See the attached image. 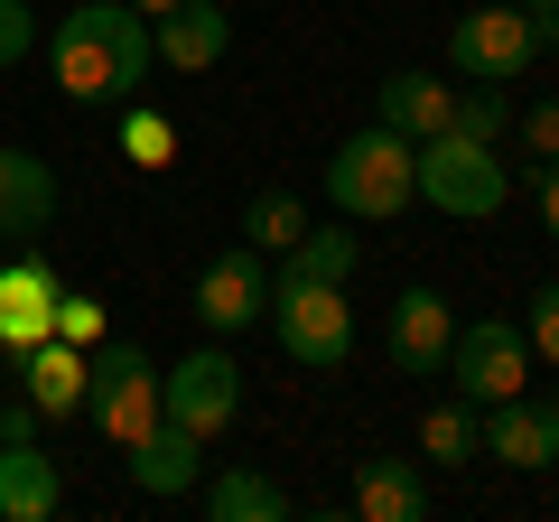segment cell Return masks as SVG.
<instances>
[{
  "label": "cell",
  "mask_w": 559,
  "mask_h": 522,
  "mask_svg": "<svg viewBox=\"0 0 559 522\" xmlns=\"http://www.w3.org/2000/svg\"><path fill=\"white\" fill-rule=\"evenodd\" d=\"M47 336H66V345H103V299H94V289H66V281H57V318H47Z\"/></svg>",
  "instance_id": "26"
},
{
  "label": "cell",
  "mask_w": 559,
  "mask_h": 522,
  "mask_svg": "<svg viewBox=\"0 0 559 522\" xmlns=\"http://www.w3.org/2000/svg\"><path fill=\"white\" fill-rule=\"evenodd\" d=\"M457 131H476V141L503 150V131H513V84H476V75H466V94H457Z\"/></svg>",
  "instance_id": "25"
},
{
  "label": "cell",
  "mask_w": 559,
  "mask_h": 522,
  "mask_svg": "<svg viewBox=\"0 0 559 522\" xmlns=\"http://www.w3.org/2000/svg\"><path fill=\"white\" fill-rule=\"evenodd\" d=\"M448 345H457V308H448L429 281H411V289L392 299V373L439 382V373H448Z\"/></svg>",
  "instance_id": "11"
},
{
  "label": "cell",
  "mask_w": 559,
  "mask_h": 522,
  "mask_svg": "<svg viewBox=\"0 0 559 522\" xmlns=\"http://www.w3.org/2000/svg\"><path fill=\"white\" fill-rule=\"evenodd\" d=\"M373 121H382V131H401V141H429V131L457 121V84L429 75V66H401V75L373 94Z\"/></svg>",
  "instance_id": "14"
},
{
  "label": "cell",
  "mask_w": 559,
  "mask_h": 522,
  "mask_svg": "<svg viewBox=\"0 0 559 522\" xmlns=\"http://www.w3.org/2000/svg\"><path fill=\"white\" fill-rule=\"evenodd\" d=\"M159 411L178 429H197V439H224V429L242 420V364L224 355V336L215 345H197V355H178L159 373Z\"/></svg>",
  "instance_id": "6"
},
{
  "label": "cell",
  "mask_w": 559,
  "mask_h": 522,
  "mask_svg": "<svg viewBox=\"0 0 559 522\" xmlns=\"http://www.w3.org/2000/svg\"><path fill=\"white\" fill-rule=\"evenodd\" d=\"M355 513H364V522H419V513H429L419 466H411V458H364V466H355Z\"/></svg>",
  "instance_id": "19"
},
{
  "label": "cell",
  "mask_w": 559,
  "mask_h": 522,
  "mask_svg": "<svg viewBox=\"0 0 559 522\" xmlns=\"http://www.w3.org/2000/svg\"><path fill=\"white\" fill-rule=\"evenodd\" d=\"M150 47H159L168 75H215L224 47H234V10H215V0H178V10L150 20Z\"/></svg>",
  "instance_id": "13"
},
{
  "label": "cell",
  "mask_w": 559,
  "mask_h": 522,
  "mask_svg": "<svg viewBox=\"0 0 559 522\" xmlns=\"http://www.w3.org/2000/svg\"><path fill=\"white\" fill-rule=\"evenodd\" d=\"M532 10V28H540V47H559V0H522Z\"/></svg>",
  "instance_id": "31"
},
{
  "label": "cell",
  "mask_w": 559,
  "mask_h": 522,
  "mask_svg": "<svg viewBox=\"0 0 559 522\" xmlns=\"http://www.w3.org/2000/svg\"><path fill=\"white\" fill-rule=\"evenodd\" d=\"M476 439L495 466H522V476H550L559 466V411L532 402V392H513V402H485L476 411Z\"/></svg>",
  "instance_id": "10"
},
{
  "label": "cell",
  "mask_w": 559,
  "mask_h": 522,
  "mask_svg": "<svg viewBox=\"0 0 559 522\" xmlns=\"http://www.w3.org/2000/svg\"><path fill=\"white\" fill-rule=\"evenodd\" d=\"M66 503V476L38 439H0V522H47Z\"/></svg>",
  "instance_id": "16"
},
{
  "label": "cell",
  "mask_w": 559,
  "mask_h": 522,
  "mask_svg": "<svg viewBox=\"0 0 559 522\" xmlns=\"http://www.w3.org/2000/svg\"><path fill=\"white\" fill-rule=\"evenodd\" d=\"M419 458H439V466L485 458V439H476V402H466V392H448V402L419 411Z\"/></svg>",
  "instance_id": "21"
},
{
  "label": "cell",
  "mask_w": 559,
  "mask_h": 522,
  "mask_svg": "<svg viewBox=\"0 0 559 522\" xmlns=\"http://www.w3.org/2000/svg\"><path fill=\"white\" fill-rule=\"evenodd\" d=\"M532 197H540V234L559 242V159H540V178H532Z\"/></svg>",
  "instance_id": "30"
},
{
  "label": "cell",
  "mask_w": 559,
  "mask_h": 522,
  "mask_svg": "<svg viewBox=\"0 0 559 522\" xmlns=\"http://www.w3.org/2000/svg\"><path fill=\"white\" fill-rule=\"evenodd\" d=\"M261 327L280 336V355L308 364V373H336L355 355V308H345V281H308V271H280Z\"/></svg>",
  "instance_id": "3"
},
{
  "label": "cell",
  "mask_w": 559,
  "mask_h": 522,
  "mask_svg": "<svg viewBox=\"0 0 559 522\" xmlns=\"http://www.w3.org/2000/svg\"><path fill=\"white\" fill-rule=\"evenodd\" d=\"M84 355H94V345H66V336H38L28 355H10L20 364V392L47 411V420H75L84 411Z\"/></svg>",
  "instance_id": "17"
},
{
  "label": "cell",
  "mask_w": 559,
  "mask_h": 522,
  "mask_svg": "<svg viewBox=\"0 0 559 522\" xmlns=\"http://www.w3.org/2000/svg\"><path fill=\"white\" fill-rule=\"evenodd\" d=\"M289 271H308V281H355V261H364V242L355 234H336V224H308L299 242H289Z\"/></svg>",
  "instance_id": "24"
},
{
  "label": "cell",
  "mask_w": 559,
  "mask_h": 522,
  "mask_svg": "<svg viewBox=\"0 0 559 522\" xmlns=\"http://www.w3.org/2000/svg\"><path fill=\"white\" fill-rule=\"evenodd\" d=\"M522 345H532L540 364H559V281L532 289V308H522Z\"/></svg>",
  "instance_id": "27"
},
{
  "label": "cell",
  "mask_w": 559,
  "mask_h": 522,
  "mask_svg": "<svg viewBox=\"0 0 559 522\" xmlns=\"http://www.w3.org/2000/svg\"><path fill=\"white\" fill-rule=\"evenodd\" d=\"M419 187H411V141L401 131H355V141H336L326 150V205H336L345 224H392L401 205H411Z\"/></svg>",
  "instance_id": "4"
},
{
  "label": "cell",
  "mask_w": 559,
  "mask_h": 522,
  "mask_svg": "<svg viewBox=\"0 0 559 522\" xmlns=\"http://www.w3.org/2000/svg\"><path fill=\"white\" fill-rule=\"evenodd\" d=\"M121 466H131L140 495H168V503H178V495H197V485H205V439H197V429H178V420L159 411V420L121 448Z\"/></svg>",
  "instance_id": "12"
},
{
  "label": "cell",
  "mask_w": 559,
  "mask_h": 522,
  "mask_svg": "<svg viewBox=\"0 0 559 522\" xmlns=\"http://www.w3.org/2000/svg\"><path fill=\"white\" fill-rule=\"evenodd\" d=\"M411 187H419V205H439V215H457V224H485L513 197V168H503L495 141H476V131L448 121V131L411 141Z\"/></svg>",
  "instance_id": "2"
},
{
  "label": "cell",
  "mask_w": 559,
  "mask_h": 522,
  "mask_svg": "<svg viewBox=\"0 0 559 522\" xmlns=\"http://www.w3.org/2000/svg\"><path fill=\"white\" fill-rule=\"evenodd\" d=\"M131 10H140V20H159V10H178V0H131Z\"/></svg>",
  "instance_id": "32"
},
{
  "label": "cell",
  "mask_w": 559,
  "mask_h": 522,
  "mask_svg": "<svg viewBox=\"0 0 559 522\" xmlns=\"http://www.w3.org/2000/svg\"><path fill=\"white\" fill-rule=\"evenodd\" d=\"M84 420H94V439L131 448L140 429L159 420V364L140 355V345H112V336H103L94 355H84Z\"/></svg>",
  "instance_id": "5"
},
{
  "label": "cell",
  "mask_w": 559,
  "mask_h": 522,
  "mask_svg": "<svg viewBox=\"0 0 559 522\" xmlns=\"http://www.w3.org/2000/svg\"><path fill=\"white\" fill-rule=\"evenodd\" d=\"M308 224H318V215H308V205L289 197V187H261V197L242 205V242H252V252H289V242H299Z\"/></svg>",
  "instance_id": "23"
},
{
  "label": "cell",
  "mask_w": 559,
  "mask_h": 522,
  "mask_svg": "<svg viewBox=\"0 0 559 522\" xmlns=\"http://www.w3.org/2000/svg\"><path fill=\"white\" fill-rule=\"evenodd\" d=\"M47 66H57V84L84 112H112V103H140L159 47H150V20L131 0H84V10H66L47 28Z\"/></svg>",
  "instance_id": "1"
},
{
  "label": "cell",
  "mask_w": 559,
  "mask_h": 522,
  "mask_svg": "<svg viewBox=\"0 0 559 522\" xmlns=\"http://www.w3.org/2000/svg\"><path fill=\"white\" fill-rule=\"evenodd\" d=\"M112 141H121L131 168H168V159H178V121L150 112V103H112Z\"/></svg>",
  "instance_id": "22"
},
{
  "label": "cell",
  "mask_w": 559,
  "mask_h": 522,
  "mask_svg": "<svg viewBox=\"0 0 559 522\" xmlns=\"http://www.w3.org/2000/svg\"><path fill=\"white\" fill-rule=\"evenodd\" d=\"M197 495H205L215 522H289V485H271L261 466H224V476H205Z\"/></svg>",
  "instance_id": "20"
},
{
  "label": "cell",
  "mask_w": 559,
  "mask_h": 522,
  "mask_svg": "<svg viewBox=\"0 0 559 522\" xmlns=\"http://www.w3.org/2000/svg\"><path fill=\"white\" fill-rule=\"evenodd\" d=\"M532 57H540V28H532L522 0H513V10H466V20L448 28V66L476 75V84H522Z\"/></svg>",
  "instance_id": "8"
},
{
  "label": "cell",
  "mask_w": 559,
  "mask_h": 522,
  "mask_svg": "<svg viewBox=\"0 0 559 522\" xmlns=\"http://www.w3.org/2000/svg\"><path fill=\"white\" fill-rule=\"evenodd\" d=\"M28 47H38V20H28V0H0V75H10V66H28Z\"/></svg>",
  "instance_id": "29"
},
{
  "label": "cell",
  "mask_w": 559,
  "mask_h": 522,
  "mask_svg": "<svg viewBox=\"0 0 559 522\" xmlns=\"http://www.w3.org/2000/svg\"><path fill=\"white\" fill-rule=\"evenodd\" d=\"M448 373H457V392H466L476 411L532 392V345H522V318H476V327H457Z\"/></svg>",
  "instance_id": "7"
},
{
  "label": "cell",
  "mask_w": 559,
  "mask_h": 522,
  "mask_svg": "<svg viewBox=\"0 0 559 522\" xmlns=\"http://www.w3.org/2000/svg\"><path fill=\"white\" fill-rule=\"evenodd\" d=\"M261 308H271V271H261L252 242H234V252H215L197 271V327L205 336H242V327H261Z\"/></svg>",
  "instance_id": "9"
},
{
  "label": "cell",
  "mask_w": 559,
  "mask_h": 522,
  "mask_svg": "<svg viewBox=\"0 0 559 522\" xmlns=\"http://www.w3.org/2000/svg\"><path fill=\"white\" fill-rule=\"evenodd\" d=\"M57 215V168L38 150H10L0 141V234H38Z\"/></svg>",
  "instance_id": "18"
},
{
  "label": "cell",
  "mask_w": 559,
  "mask_h": 522,
  "mask_svg": "<svg viewBox=\"0 0 559 522\" xmlns=\"http://www.w3.org/2000/svg\"><path fill=\"white\" fill-rule=\"evenodd\" d=\"M513 141L532 150V159H559V103H522V112H513Z\"/></svg>",
  "instance_id": "28"
},
{
  "label": "cell",
  "mask_w": 559,
  "mask_h": 522,
  "mask_svg": "<svg viewBox=\"0 0 559 522\" xmlns=\"http://www.w3.org/2000/svg\"><path fill=\"white\" fill-rule=\"evenodd\" d=\"M550 411H559V382H550Z\"/></svg>",
  "instance_id": "33"
},
{
  "label": "cell",
  "mask_w": 559,
  "mask_h": 522,
  "mask_svg": "<svg viewBox=\"0 0 559 522\" xmlns=\"http://www.w3.org/2000/svg\"><path fill=\"white\" fill-rule=\"evenodd\" d=\"M47 318H57V271L38 252H20L0 271V355H28L47 336Z\"/></svg>",
  "instance_id": "15"
}]
</instances>
